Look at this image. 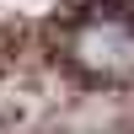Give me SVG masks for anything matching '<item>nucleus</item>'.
Returning <instances> with one entry per match:
<instances>
[{"mask_svg": "<svg viewBox=\"0 0 134 134\" xmlns=\"http://www.w3.org/2000/svg\"><path fill=\"white\" fill-rule=\"evenodd\" d=\"M70 48H75V59L91 75H102V81H129L134 75V5L102 0V5L75 27Z\"/></svg>", "mask_w": 134, "mask_h": 134, "instance_id": "nucleus-1", "label": "nucleus"}]
</instances>
